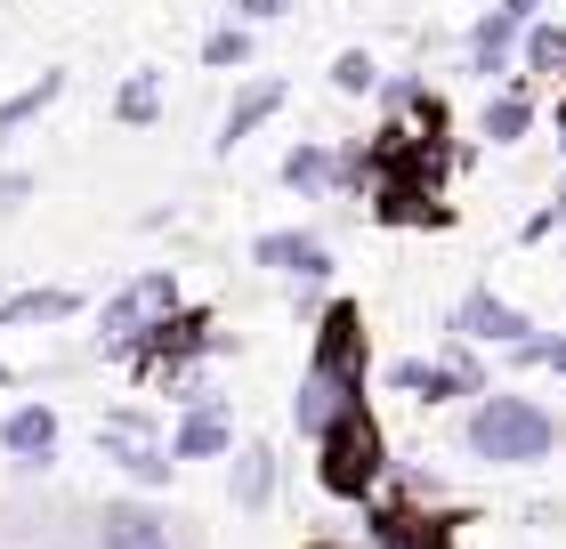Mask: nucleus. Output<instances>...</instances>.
<instances>
[{"mask_svg": "<svg viewBox=\"0 0 566 549\" xmlns=\"http://www.w3.org/2000/svg\"><path fill=\"white\" fill-rule=\"evenodd\" d=\"M558 412L518 397V388H485V397L470 404V421H461V453L485 461V468H534L558 453Z\"/></svg>", "mask_w": 566, "mask_h": 549, "instance_id": "obj_1", "label": "nucleus"}, {"mask_svg": "<svg viewBox=\"0 0 566 549\" xmlns=\"http://www.w3.org/2000/svg\"><path fill=\"white\" fill-rule=\"evenodd\" d=\"M380 477H389V436H380V421L365 404H348L340 421L316 436V485L332 502H373Z\"/></svg>", "mask_w": 566, "mask_h": 549, "instance_id": "obj_2", "label": "nucleus"}, {"mask_svg": "<svg viewBox=\"0 0 566 549\" xmlns=\"http://www.w3.org/2000/svg\"><path fill=\"white\" fill-rule=\"evenodd\" d=\"M389 388L397 397H413V404H461V397H485V363H478V348L470 339H453L446 356H397L389 363Z\"/></svg>", "mask_w": 566, "mask_h": 549, "instance_id": "obj_3", "label": "nucleus"}, {"mask_svg": "<svg viewBox=\"0 0 566 549\" xmlns=\"http://www.w3.org/2000/svg\"><path fill=\"white\" fill-rule=\"evenodd\" d=\"M170 307H178L170 267H146L138 283H122V292L106 299V316H97V348H106V356H130V348H138V331H146L154 316H170Z\"/></svg>", "mask_w": 566, "mask_h": 549, "instance_id": "obj_4", "label": "nucleus"}, {"mask_svg": "<svg viewBox=\"0 0 566 549\" xmlns=\"http://www.w3.org/2000/svg\"><path fill=\"white\" fill-rule=\"evenodd\" d=\"M97 453H106V461H122L138 485H170V477H178L170 436H154V421H146V412H106V421H97Z\"/></svg>", "mask_w": 566, "mask_h": 549, "instance_id": "obj_5", "label": "nucleus"}, {"mask_svg": "<svg viewBox=\"0 0 566 549\" xmlns=\"http://www.w3.org/2000/svg\"><path fill=\"white\" fill-rule=\"evenodd\" d=\"M446 331L470 339V348H518V339L534 331V316H526V307H510L494 283H470V292L453 299V324Z\"/></svg>", "mask_w": 566, "mask_h": 549, "instance_id": "obj_6", "label": "nucleus"}, {"mask_svg": "<svg viewBox=\"0 0 566 549\" xmlns=\"http://www.w3.org/2000/svg\"><path fill=\"white\" fill-rule=\"evenodd\" d=\"M365 363H373V348H365V307H356V299L316 307V372L365 388Z\"/></svg>", "mask_w": 566, "mask_h": 549, "instance_id": "obj_7", "label": "nucleus"}, {"mask_svg": "<svg viewBox=\"0 0 566 549\" xmlns=\"http://www.w3.org/2000/svg\"><path fill=\"white\" fill-rule=\"evenodd\" d=\"M373 549H453L461 517H437V509H413V502H373Z\"/></svg>", "mask_w": 566, "mask_h": 549, "instance_id": "obj_8", "label": "nucleus"}, {"mask_svg": "<svg viewBox=\"0 0 566 549\" xmlns=\"http://www.w3.org/2000/svg\"><path fill=\"white\" fill-rule=\"evenodd\" d=\"M251 258L275 275H292V283H324L332 275V243L324 234H307V226H268L260 243H251Z\"/></svg>", "mask_w": 566, "mask_h": 549, "instance_id": "obj_9", "label": "nucleus"}, {"mask_svg": "<svg viewBox=\"0 0 566 549\" xmlns=\"http://www.w3.org/2000/svg\"><path fill=\"white\" fill-rule=\"evenodd\" d=\"M518 33H526V24H518V17H502V9H485V17L470 24L461 57H470L478 82H510V73H518Z\"/></svg>", "mask_w": 566, "mask_h": 549, "instance_id": "obj_10", "label": "nucleus"}, {"mask_svg": "<svg viewBox=\"0 0 566 549\" xmlns=\"http://www.w3.org/2000/svg\"><path fill=\"white\" fill-rule=\"evenodd\" d=\"M219 453H235V421L219 397H195L187 421L170 429V461H219Z\"/></svg>", "mask_w": 566, "mask_h": 549, "instance_id": "obj_11", "label": "nucleus"}, {"mask_svg": "<svg viewBox=\"0 0 566 549\" xmlns=\"http://www.w3.org/2000/svg\"><path fill=\"white\" fill-rule=\"evenodd\" d=\"M283 97H292V82H275V73H260V82H243L235 89V106L219 114V154H235L251 129H268L275 114H283Z\"/></svg>", "mask_w": 566, "mask_h": 549, "instance_id": "obj_12", "label": "nucleus"}, {"mask_svg": "<svg viewBox=\"0 0 566 549\" xmlns=\"http://www.w3.org/2000/svg\"><path fill=\"white\" fill-rule=\"evenodd\" d=\"M348 404H365V388H348V380H332V372L307 363V380H300V397H292V429H300V436H324Z\"/></svg>", "mask_w": 566, "mask_h": 549, "instance_id": "obj_13", "label": "nucleus"}, {"mask_svg": "<svg viewBox=\"0 0 566 549\" xmlns=\"http://www.w3.org/2000/svg\"><path fill=\"white\" fill-rule=\"evenodd\" d=\"M0 444H9L17 468H49L57 461V404H17L9 421H0Z\"/></svg>", "mask_w": 566, "mask_h": 549, "instance_id": "obj_14", "label": "nucleus"}, {"mask_svg": "<svg viewBox=\"0 0 566 549\" xmlns=\"http://www.w3.org/2000/svg\"><path fill=\"white\" fill-rule=\"evenodd\" d=\"M97 549H178V541H170V517H154L146 502H106Z\"/></svg>", "mask_w": 566, "mask_h": 549, "instance_id": "obj_15", "label": "nucleus"}, {"mask_svg": "<svg viewBox=\"0 0 566 549\" xmlns=\"http://www.w3.org/2000/svg\"><path fill=\"white\" fill-rule=\"evenodd\" d=\"M534 129V89H526V73H510V82L485 97V114H478V138L485 146H518Z\"/></svg>", "mask_w": 566, "mask_h": 549, "instance_id": "obj_16", "label": "nucleus"}, {"mask_svg": "<svg viewBox=\"0 0 566 549\" xmlns=\"http://www.w3.org/2000/svg\"><path fill=\"white\" fill-rule=\"evenodd\" d=\"M57 97H65V73H57V65H49L41 82H24L17 97H0V146H9L17 129H33V122H41L49 106H57Z\"/></svg>", "mask_w": 566, "mask_h": 549, "instance_id": "obj_17", "label": "nucleus"}, {"mask_svg": "<svg viewBox=\"0 0 566 549\" xmlns=\"http://www.w3.org/2000/svg\"><path fill=\"white\" fill-rule=\"evenodd\" d=\"M227 485H235V509H268V493H275V444H235Z\"/></svg>", "mask_w": 566, "mask_h": 549, "instance_id": "obj_18", "label": "nucleus"}, {"mask_svg": "<svg viewBox=\"0 0 566 549\" xmlns=\"http://www.w3.org/2000/svg\"><path fill=\"white\" fill-rule=\"evenodd\" d=\"M332 170H340V154H332L324 138H300L292 154H283V187L292 194H332Z\"/></svg>", "mask_w": 566, "mask_h": 549, "instance_id": "obj_19", "label": "nucleus"}, {"mask_svg": "<svg viewBox=\"0 0 566 549\" xmlns=\"http://www.w3.org/2000/svg\"><path fill=\"white\" fill-rule=\"evenodd\" d=\"M518 73H566V24L526 17V33H518Z\"/></svg>", "mask_w": 566, "mask_h": 549, "instance_id": "obj_20", "label": "nucleus"}, {"mask_svg": "<svg viewBox=\"0 0 566 549\" xmlns=\"http://www.w3.org/2000/svg\"><path fill=\"white\" fill-rule=\"evenodd\" d=\"M73 307H82V299H73L65 283H41V292H17L9 307H0V324H65Z\"/></svg>", "mask_w": 566, "mask_h": 549, "instance_id": "obj_21", "label": "nucleus"}, {"mask_svg": "<svg viewBox=\"0 0 566 549\" xmlns=\"http://www.w3.org/2000/svg\"><path fill=\"white\" fill-rule=\"evenodd\" d=\"M154 114H163V73L138 65L130 82H122V97H114V122H122V129H146Z\"/></svg>", "mask_w": 566, "mask_h": 549, "instance_id": "obj_22", "label": "nucleus"}, {"mask_svg": "<svg viewBox=\"0 0 566 549\" xmlns=\"http://www.w3.org/2000/svg\"><path fill=\"white\" fill-rule=\"evenodd\" d=\"M202 65H211V73H243L251 65V24L243 17L211 24V33H202Z\"/></svg>", "mask_w": 566, "mask_h": 549, "instance_id": "obj_23", "label": "nucleus"}, {"mask_svg": "<svg viewBox=\"0 0 566 549\" xmlns=\"http://www.w3.org/2000/svg\"><path fill=\"white\" fill-rule=\"evenodd\" d=\"M332 89L340 97H373L380 89V57L373 49H340V57H332Z\"/></svg>", "mask_w": 566, "mask_h": 549, "instance_id": "obj_24", "label": "nucleus"}, {"mask_svg": "<svg viewBox=\"0 0 566 549\" xmlns=\"http://www.w3.org/2000/svg\"><path fill=\"white\" fill-rule=\"evenodd\" d=\"M510 363H518V372H558L566 380V331H526L518 348H510Z\"/></svg>", "mask_w": 566, "mask_h": 549, "instance_id": "obj_25", "label": "nucleus"}, {"mask_svg": "<svg viewBox=\"0 0 566 549\" xmlns=\"http://www.w3.org/2000/svg\"><path fill=\"white\" fill-rule=\"evenodd\" d=\"M33 187H41L33 170H0V211H24V202H33Z\"/></svg>", "mask_w": 566, "mask_h": 549, "instance_id": "obj_26", "label": "nucleus"}, {"mask_svg": "<svg viewBox=\"0 0 566 549\" xmlns=\"http://www.w3.org/2000/svg\"><path fill=\"white\" fill-rule=\"evenodd\" d=\"M235 17L243 24H275V17H292V0H235Z\"/></svg>", "mask_w": 566, "mask_h": 549, "instance_id": "obj_27", "label": "nucleus"}, {"mask_svg": "<svg viewBox=\"0 0 566 549\" xmlns=\"http://www.w3.org/2000/svg\"><path fill=\"white\" fill-rule=\"evenodd\" d=\"M494 9H502V17H518V24H526V17H543V0H494Z\"/></svg>", "mask_w": 566, "mask_h": 549, "instance_id": "obj_28", "label": "nucleus"}, {"mask_svg": "<svg viewBox=\"0 0 566 549\" xmlns=\"http://www.w3.org/2000/svg\"><path fill=\"white\" fill-rule=\"evenodd\" d=\"M0 388H9V356H0Z\"/></svg>", "mask_w": 566, "mask_h": 549, "instance_id": "obj_29", "label": "nucleus"}, {"mask_svg": "<svg viewBox=\"0 0 566 549\" xmlns=\"http://www.w3.org/2000/svg\"><path fill=\"white\" fill-rule=\"evenodd\" d=\"M307 549H340V541H307Z\"/></svg>", "mask_w": 566, "mask_h": 549, "instance_id": "obj_30", "label": "nucleus"}]
</instances>
